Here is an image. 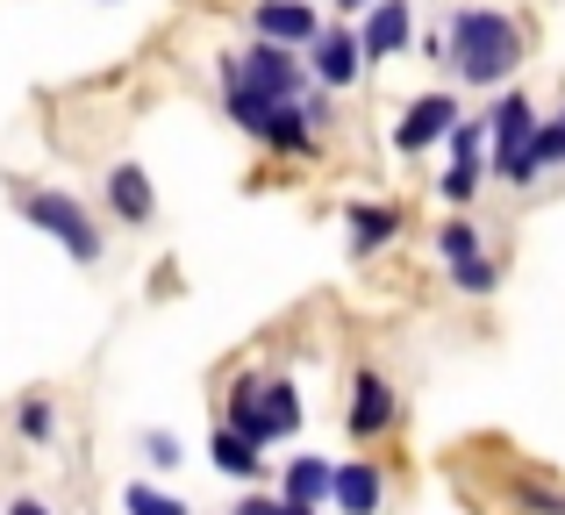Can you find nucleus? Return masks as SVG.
<instances>
[{"label": "nucleus", "mask_w": 565, "mask_h": 515, "mask_svg": "<svg viewBox=\"0 0 565 515\" xmlns=\"http://www.w3.org/2000/svg\"><path fill=\"white\" fill-rule=\"evenodd\" d=\"M523 57H530V36H523L515 14H501V8H451L437 65L451 72L458 86H501Z\"/></svg>", "instance_id": "f257e3e1"}, {"label": "nucleus", "mask_w": 565, "mask_h": 515, "mask_svg": "<svg viewBox=\"0 0 565 515\" xmlns=\"http://www.w3.org/2000/svg\"><path fill=\"white\" fill-rule=\"evenodd\" d=\"M8 194H14V208H22V223L43 229L72 265H100L108 258V229H100V215L86 208L79 194H65V186H22V180H14Z\"/></svg>", "instance_id": "f03ea898"}, {"label": "nucleus", "mask_w": 565, "mask_h": 515, "mask_svg": "<svg viewBox=\"0 0 565 515\" xmlns=\"http://www.w3.org/2000/svg\"><path fill=\"white\" fill-rule=\"evenodd\" d=\"M480 122H487V172H494L501 186H515V194H523V186H537L544 180V165H537V122H544L537 100L509 86V94H501Z\"/></svg>", "instance_id": "7ed1b4c3"}, {"label": "nucleus", "mask_w": 565, "mask_h": 515, "mask_svg": "<svg viewBox=\"0 0 565 515\" xmlns=\"http://www.w3.org/2000/svg\"><path fill=\"white\" fill-rule=\"evenodd\" d=\"M215 79L222 86H244V94L273 100V108H287V100H308V57L301 51H279V43H244V51H222L215 57Z\"/></svg>", "instance_id": "20e7f679"}, {"label": "nucleus", "mask_w": 565, "mask_h": 515, "mask_svg": "<svg viewBox=\"0 0 565 515\" xmlns=\"http://www.w3.org/2000/svg\"><path fill=\"white\" fill-rule=\"evenodd\" d=\"M401 430V387L380 365H351V401H344V437L351 444H386Z\"/></svg>", "instance_id": "39448f33"}, {"label": "nucleus", "mask_w": 565, "mask_h": 515, "mask_svg": "<svg viewBox=\"0 0 565 515\" xmlns=\"http://www.w3.org/2000/svg\"><path fill=\"white\" fill-rule=\"evenodd\" d=\"M458 122H466V100H458L451 86H437V94H415L408 115L394 122V151H401V158H423V151H437V143H451Z\"/></svg>", "instance_id": "423d86ee"}, {"label": "nucleus", "mask_w": 565, "mask_h": 515, "mask_svg": "<svg viewBox=\"0 0 565 515\" xmlns=\"http://www.w3.org/2000/svg\"><path fill=\"white\" fill-rule=\"evenodd\" d=\"M494 502L509 515H565V480L544 473V465L509 459V465H494Z\"/></svg>", "instance_id": "0eeeda50"}, {"label": "nucleus", "mask_w": 565, "mask_h": 515, "mask_svg": "<svg viewBox=\"0 0 565 515\" xmlns=\"http://www.w3.org/2000/svg\"><path fill=\"white\" fill-rule=\"evenodd\" d=\"M100 194H108V215L122 229H151L158 223V194H151V172L137 165V158H122V165L100 172Z\"/></svg>", "instance_id": "6e6552de"}, {"label": "nucleus", "mask_w": 565, "mask_h": 515, "mask_svg": "<svg viewBox=\"0 0 565 515\" xmlns=\"http://www.w3.org/2000/svg\"><path fill=\"white\" fill-rule=\"evenodd\" d=\"M365 72V51H359V29H322L316 43H308V79L322 86V94H344L351 79Z\"/></svg>", "instance_id": "1a4fd4ad"}, {"label": "nucleus", "mask_w": 565, "mask_h": 515, "mask_svg": "<svg viewBox=\"0 0 565 515\" xmlns=\"http://www.w3.org/2000/svg\"><path fill=\"white\" fill-rule=\"evenodd\" d=\"M250 29H258V43L308 51V43L322 36V14H316V0H258V8H250Z\"/></svg>", "instance_id": "9d476101"}, {"label": "nucleus", "mask_w": 565, "mask_h": 515, "mask_svg": "<svg viewBox=\"0 0 565 515\" xmlns=\"http://www.w3.org/2000/svg\"><path fill=\"white\" fill-rule=\"evenodd\" d=\"M344 229H351V258H380L386 244H401V229H408V208H401V201H351L344 208Z\"/></svg>", "instance_id": "9b49d317"}, {"label": "nucleus", "mask_w": 565, "mask_h": 515, "mask_svg": "<svg viewBox=\"0 0 565 515\" xmlns=\"http://www.w3.org/2000/svg\"><path fill=\"white\" fill-rule=\"evenodd\" d=\"M265 379L273 373H258V365H244V373L222 387V430H236V437H250L258 451H273V437H265Z\"/></svg>", "instance_id": "f8f14e48"}, {"label": "nucleus", "mask_w": 565, "mask_h": 515, "mask_svg": "<svg viewBox=\"0 0 565 515\" xmlns=\"http://www.w3.org/2000/svg\"><path fill=\"white\" fill-rule=\"evenodd\" d=\"M415 43V14H408V0H373L365 8V22H359V51H365V65H386V57H401Z\"/></svg>", "instance_id": "ddd939ff"}, {"label": "nucleus", "mask_w": 565, "mask_h": 515, "mask_svg": "<svg viewBox=\"0 0 565 515\" xmlns=\"http://www.w3.org/2000/svg\"><path fill=\"white\" fill-rule=\"evenodd\" d=\"M330 508L337 515H380L386 508V465L380 459H337Z\"/></svg>", "instance_id": "4468645a"}, {"label": "nucleus", "mask_w": 565, "mask_h": 515, "mask_svg": "<svg viewBox=\"0 0 565 515\" xmlns=\"http://www.w3.org/2000/svg\"><path fill=\"white\" fill-rule=\"evenodd\" d=\"M330 480H337V459H322V451H294V459L279 465V502L330 508Z\"/></svg>", "instance_id": "2eb2a0df"}, {"label": "nucleus", "mask_w": 565, "mask_h": 515, "mask_svg": "<svg viewBox=\"0 0 565 515\" xmlns=\"http://www.w3.org/2000/svg\"><path fill=\"white\" fill-rule=\"evenodd\" d=\"M207 459H215V473L244 480V487H258V480H265V451L250 444V437L222 430V422H215V437H207Z\"/></svg>", "instance_id": "dca6fc26"}, {"label": "nucleus", "mask_w": 565, "mask_h": 515, "mask_svg": "<svg viewBox=\"0 0 565 515\" xmlns=\"http://www.w3.org/2000/svg\"><path fill=\"white\" fill-rule=\"evenodd\" d=\"M301 416H308V408H301V387H294L287 373H273V379H265V437H273V444H287V437L301 430Z\"/></svg>", "instance_id": "f3484780"}, {"label": "nucleus", "mask_w": 565, "mask_h": 515, "mask_svg": "<svg viewBox=\"0 0 565 515\" xmlns=\"http://www.w3.org/2000/svg\"><path fill=\"white\" fill-rule=\"evenodd\" d=\"M437 265L444 272H451V265H466V258H487V244H480V223H472V215H444L437 223Z\"/></svg>", "instance_id": "a211bd4d"}, {"label": "nucleus", "mask_w": 565, "mask_h": 515, "mask_svg": "<svg viewBox=\"0 0 565 515\" xmlns=\"http://www.w3.org/2000/svg\"><path fill=\"white\" fill-rule=\"evenodd\" d=\"M487 180H494V172H487V158H444V172H437V201H444V208H466V201L480 194Z\"/></svg>", "instance_id": "6ab92c4d"}, {"label": "nucleus", "mask_w": 565, "mask_h": 515, "mask_svg": "<svg viewBox=\"0 0 565 515\" xmlns=\"http://www.w3.org/2000/svg\"><path fill=\"white\" fill-rule=\"evenodd\" d=\"M14 437H22V444H51L57 437V401L51 394H22V401H14Z\"/></svg>", "instance_id": "aec40b11"}, {"label": "nucleus", "mask_w": 565, "mask_h": 515, "mask_svg": "<svg viewBox=\"0 0 565 515\" xmlns=\"http://www.w3.org/2000/svg\"><path fill=\"white\" fill-rule=\"evenodd\" d=\"M444 279H451V287L466 293V301H487V293L501 287V265H494V258H466V265H451Z\"/></svg>", "instance_id": "412c9836"}, {"label": "nucleus", "mask_w": 565, "mask_h": 515, "mask_svg": "<svg viewBox=\"0 0 565 515\" xmlns=\"http://www.w3.org/2000/svg\"><path fill=\"white\" fill-rule=\"evenodd\" d=\"M122 515H193L180 494H158L151 480H129L122 487Z\"/></svg>", "instance_id": "4be33fe9"}, {"label": "nucleus", "mask_w": 565, "mask_h": 515, "mask_svg": "<svg viewBox=\"0 0 565 515\" xmlns=\"http://www.w3.org/2000/svg\"><path fill=\"white\" fill-rule=\"evenodd\" d=\"M137 451H143V459L158 465V473H172V465H186V451H180V437H172V430H143V437H137Z\"/></svg>", "instance_id": "5701e85b"}, {"label": "nucleus", "mask_w": 565, "mask_h": 515, "mask_svg": "<svg viewBox=\"0 0 565 515\" xmlns=\"http://www.w3.org/2000/svg\"><path fill=\"white\" fill-rule=\"evenodd\" d=\"M537 165H544V172H552V165H565V108L537 122Z\"/></svg>", "instance_id": "b1692460"}, {"label": "nucleus", "mask_w": 565, "mask_h": 515, "mask_svg": "<svg viewBox=\"0 0 565 515\" xmlns=\"http://www.w3.org/2000/svg\"><path fill=\"white\" fill-rule=\"evenodd\" d=\"M301 115H308V129H316V137H322V129H330V122H337V94H322V86H308V100H301Z\"/></svg>", "instance_id": "393cba45"}, {"label": "nucleus", "mask_w": 565, "mask_h": 515, "mask_svg": "<svg viewBox=\"0 0 565 515\" xmlns=\"http://www.w3.org/2000/svg\"><path fill=\"white\" fill-rule=\"evenodd\" d=\"M230 515H287V502H279V494H258V487H250V494H244V502H236Z\"/></svg>", "instance_id": "a878e982"}, {"label": "nucleus", "mask_w": 565, "mask_h": 515, "mask_svg": "<svg viewBox=\"0 0 565 515\" xmlns=\"http://www.w3.org/2000/svg\"><path fill=\"white\" fill-rule=\"evenodd\" d=\"M8 515H57L51 502H36V494H22V502H8Z\"/></svg>", "instance_id": "bb28decb"}, {"label": "nucleus", "mask_w": 565, "mask_h": 515, "mask_svg": "<svg viewBox=\"0 0 565 515\" xmlns=\"http://www.w3.org/2000/svg\"><path fill=\"white\" fill-rule=\"evenodd\" d=\"M330 8H344V14H365V8H373V0H330Z\"/></svg>", "instance_id": "cd10ccee"}]
</instances>
